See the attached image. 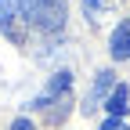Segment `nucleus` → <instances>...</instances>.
<instances>
[{"label": "nucleus", "mask_w": 130, "mask_h": 130, "mask_svg": "<svg viewBox=\"0 0 130 130\" xmlns=\"http://www.w3.org/2000/svg\"><path fill=\"white\" fill-rule=\"evenodd\" d=\"M18 7L43 32H58L65 25V0H18Z\"/></svg>", "instance_id": "obj_1"}, {"label": "nucleus", "mask_w": 130, "mask_h": 130, "mask_svg": "<svg viewBox=\"0 0 130 130\" xmlns=\"http://www.w3.org/2000/svg\"><path fill=\"white\" fill-rule=\"evenodd\" d=\"M22 7H18V0H0V32H4L7 40L14 43H22L25 40V29H22Z\"/></svg>", "instance_id": "obj_2"}, {"label": "nucleus", "mask_w": 130, "mask_h": 130, "mask_svg": "<svg viewBox=\"0 0 130 130\" xmlns=\"http://www.w3.org/2000/svg\"><path fill=\"white\" fill-rule=\"evenodd\" d=\"M112 87H116V72H112V69H101V72L94 76V83H90L87 101H83V112H87V116H90L94 108H101V105H105V94H108Z\"/></svg>", "instance_id": "obj_3"}, {"label": "nucleus", "mask_w": 130, "mask_h": 130, "mask_svg": "<svg viewBox=\"0 0 130 130\" xmlns=\"http://www.w3.org/2000/svg\"><path fill=\"white\" fill-rule=\"evenodd\" d=\"M108 51L116 61H130V18L119 22L116 29H112V36H108Z\"/></svg>", "instance_id": "obj_4"}, {"label": "nucleus", "mask_w": 130, "mask_h": 130, "mask_svg": "<svg viewBox=\"0 0 130 130\" xmlns=\"http://www.w3.org/2000/svg\"><path fill=\"white\" fill-rule=\"evenodd\" d=\"M119 4L123 0H83V11H87L90 25H101V22H108L112 14L119 11Z\"/></svg>", "instance_id": "obj_5"}, {"label": "nucleus", "mask_w": 130, "mask_h": 130, "mask_svg": "<svg viewBox=\"0 0 130 130\" xmlns=\"http://www.w3.org/2000/svg\"><path fill=\"white\" fill-rule=\"evenodd\" d=\"M105 108H108V116L123 119L126 112H130V87L126 83H116V87L108 90V98H105Z\"/></svg>", "instance_id": "obj_6"}, {"label": "nucleus", "mask_w": 130, "mask_h": 130, "mask_svg": "<svg viewBox=\"0 0 130 130\" xmlns=\"http://www.w3.org/2000/svg\"><path fill=\"white\" fill-rule=\"evenodd\" d=\"M101 130H130V126H126L123 119H116V116H108V119L101 123Z\"/></svg>", "instance_id": "obj_7"}, {"label": "nucleus", "mask_w": 130, "mask_h": 130, "mask_svg": "<svg viewBox=\"0 0 130 130\" xmlns=\"http://www.w3.org/2000/svg\"><path fill=\"white\" fill-rule=\"evenodd\" d=\"M11 130H36V126H32L29 119H14V123H11Z\"/></svg>", "instance_id": "obj_8"}]
</instances>
